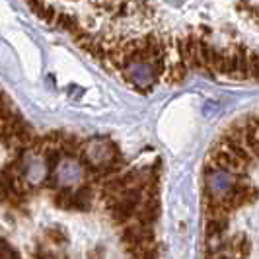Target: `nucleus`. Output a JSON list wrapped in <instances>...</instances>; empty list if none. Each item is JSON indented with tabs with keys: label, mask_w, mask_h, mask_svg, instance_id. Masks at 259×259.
<instances>
[{
	"label": "nucleus",
	"mask_w": 259,
	"mask_h": 259,
	"mask_svg": "<svg viewBox=\"0 0 259 259\" xmlns=\"http://www.w3.org/2000/svg\"><path fill=\"white\" fill-rule=\"evenodd\" d=\"M107 35L137 47L127 74L144 86L199 70L259 80V0H104Z\"/></svg>",
	"instance_id": "obj_1"
},
{
	"label": "nucleus",
	"mask_w": 259,
	"mask_h": 259,
	"mask_svg": "<svg viewBox=\"0 0 259 259\" xmlns=\"http://www.w3.org/2000/svg\"><path fill=\"white\" fill-rule=\"evenodd\" d=\"M203 255L238 257L259 228V113L238 119L203 164Z\"/></svg>",
	"instance_id": "obj_2"
}]
</instances>
